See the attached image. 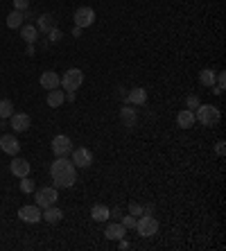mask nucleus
<instances>
[{
    "label": "nucleus",
    "instance_id": "nucleus-10",
    "mask_svg": "<svg viewBox=\"0 0 226 251\" xmlns=\"http://www.w3.org/2000/svg\"><path fill=\"white\" fill-rule=\"evenodd\" d=\"M0 150H2L5 154H9V156H16V154L21 152V143L16 140L14 134H5L2 138H0Z\"/></svg>",
    "mask_w": 226,
    "mask_h": 251
},
{
    "label": "nucleus",
    "instance_id": "nucleus-34",
    "mask_svg": "<svg viewBox=\"0 0 226 251\" xmlns=\"http://www.w3.org/2000/svg\"><path fill=\"white\" fill-rule=\"evenodd\" d=\"M143 215H154V206H143Z\"/></svg>",
    "mask_w": 226,
    "mask_h": 251
},
{
    "label": "nucleus",
    "instance_id": "nucleus-35",
    "mask_svg": "<svg viewBox=\"0 0 226 251\" xmlns=\"http://www.w3.org/2000/svg\"><path fill=\"white\" fill-rule=\"evenodd\" d=\"M25 54H29V57L34 54V43H27V50H25Z\"/></svg>",
    "mask_w": 226,
    "mask_h": 251
},
{
    "label": "nucleus",
    "instance_id": "nucleus-22",
    "mask_svg": "<svg viewBox=\"0 0 226 251\" xmlns=\"http://www.w3.org/2000/svg\"><path fill=\"white\" fill-rule=\"evenodd\" d=\"M21 36H23L25 43H34L36 39H39V29H36V25H21Z\"/></svg>",
    "mask_w": 226,
    "mask_h": 251
},
{
    "label": "nucleus",
    "instance_id": "nucleus-29",
    "mask_svg": "<svg viewBox=\"0 0 226 251\" xmlns=\"http://www.w3.org/2000/svg\"><path fill=\"white\" fill-rule=\"evenodd\" d=\"M186 104H188V109H190V111H195V109H197L201 102H199L197 95H188V98H186Z\"/></svg>",
    "mask_w": 226,
    "mask_h": 251
},
{
    "label": "nucleus",
    "instance_id": "nucleus-32",
    "mask_svg": "<svg viewBox=\"0 0 226 251\" xmlns=\"http://www.w3.org/2000/svg\"><path fill=\"white\" fill-rule=\"evenodd\" d=\"M215 150H217V154H220V156H224V140H220V143H217V147H215Z\"/></svg>",
    "mask_w": 226,
    "mask_h": 251
},
{
    "label": "nucleus",
    "instance_id": "nucleus-15",
    "mask_svg": "<svg viewBox=\"0 0 226 251\" xmlns=\"http://www.w3.org/2000/svg\"><path fill=\"white\" fill-rule=\"evenodd\" d=\"M120 120L125 127L131 129V127H136V123H138V113H136V109H133L131 104H127L120 109Z\"/></svg>",
    "mask_w": 226,
    "mask_h": 251
},
{
    "label": "nucleus",
    "instance_id": "nucleus-12",
    "mask_svg": "<svg viewBox=\"0 0 226 251\" xmlns=\"http://www.w3.org/2000/svg\"><path fill=\"white\" fill-rule=\"evenodd\" d=\"M9 170H12V175L14 176H18V179H23V176H29V163L25 161L23 156H14V161H12V165H9Z\"/></svg>",
    "mask_w": 226,
    "mask_h": 251
},
{
    "label": "nucleus",
    "instance_id": "nucleus-28",
    "mask_svg": "<svg viewBox=\"0 0 226 251\" xmlns=\"http://www.w3.org/2000/svg\"><path fill=\"white\" fill-rule=\"evenodd\" d=\"M129 213H131L133 217H140V215H143V204H138V201H131V204H129Z\"/></svg>",
    "mask_w": 226,
    "mask_h": 251
},
{
    "label": "nucleus",
    "instance_id": "nucleus-27",
    "mask_svg": "<svg viewBox=\"0 0 226 251\" xmlns=\"http://www.w3.org/2000/svg\"><path fill=\"white\" fill-rule=\"evenodd\" d=\"M136 220H138V217H133L131 213H129L127 217H122V226L127 228V231H129V228H136Z\"/></svg>",
    "mask_w": 226,
    "mask_h": 251
},
{
    "label": "nucleus",
    "instance_id": "nucleus-23",
    "mask_svg": "<svg viewBox=\"0 0 226 251\" xmlns=\"http://www.w3.org/2000/svg\"><path fill=\"white\" fill-rule=\"evenodd\" d=\"M23 21H25V14H23V12H16V9H14V12L7 16V27H9V29H21Z\"/></svg>",
    "mask_w": 226,
    "mask_h": 251
},
{
    "label": "nucleus",
    "instance_id": "nucleus-4",
    "mask_svg": "<svg viewBox=\"0 0 226 251\" xmlns=\"http://www.w3.org/2000/svg\"><path fill=\"white\" fill-rule=\"evenodd\" d=\"M136 231L143 238H151L158 231V220L154 215H140V220H136Z\"/></svg>",
    "mask_w": 226,
    "mask_h": 251
},
{
    "label": "nucleus",
    "instance_id": "nucleus-9",
    "mask_svg": "<svg viewBox=\"0 0 226 251\" xmlns=\"http://www.w3.org/2000/svg\"><path fill=\"white\" fill-rule=\"evenodd\" d=\"M41 213H43V210H41L36 204H29V206H21L18 217L27 224H36V222H41Z\"/></svg>",
    "mask_w": 226,
    "mask_h": 251
},
{
    "label": "nucleus",
    "instance_id": "nucleus-16",
    "mask_svg": "<svg viewBox=\"0 0 226 251\" xmlns=\"http://www.w3.org/2000/svg\"><path fill=\"white\" fill-rule=\"evenodd\" d=\"M61 217H64V210L57 208V206H48V208H43V213H41V220H46L48 224H59Z\"/></svg>",
    "mask_w": 226,
    "mask_h": 251
},
{
    "label": "nucleus",
    "instance_id": "nucleus-33",
    "mask_svg": "<svg viewBox=\"0 0 226 251\" xmlns=\"http://www.w3.org/2000/svg\"><path fill=\"white\" fill-rule=\"evenodd\" d=\"M118 247H120V251H127L131 245H129V242H127V240H125V238H120V245H118Z\"/></svg>",
    "mask_w": 226,
    "mask_h": 251
},
{
    "label": "nucleus",
    "instance_id": "nucleus-13",
    "mask_svg": "<svg viewBox=\"0 0 226 251\" xmlns=\"http://www.w3.org/2000/svg\"><path fill=\"white\" fill-rule=\"evenodd\" d=\"M127 104H131V106H143L147 102V91L143 86H138V88H131L127 93Z\"/></svg>",
    "mask_w": 226,
    "mask_h": 251
},
{
    "label": "nucleus",
    "instance_id": "nucleus-18",
    "mask_svg": "<svg viewBox=\"0 0 226 251\" xmlns=\"http://www.w3.org/2000/svg\"><path fill=\"white\" fill-rule=\"evenodd\" d=\"M48 106L50 109H59V106L66 102V93L64 91H59V88H52V91H48Z\"/></svg>",
    "mask_w": 226,
    "mask_h": 251
},
{
    "label": "nucleus",
    "instance_id": "nucleus-1",
    "mask_svg": "<svg viewBox=\"0 0 226 251\" xmlns=\"http://www.w3.org/2000/svg\"><path fill=\"white\" fill-rule=\"evenodd\" d=\"M50 176L54 181V188H70L77 181V168L66 156H57L50 165Z\"/></svg>",
    "mask_w": 226,
    "mask_h": 251
},
{
    "label": "nucleus",
    "instance_id": "nucleus-8",
    "mask_svg": "<svg viewBox=\"0 0 226 251\" xmlns=\"http://www.w3.org/2000/svg\"><path fill=\"white\" fill-rule=\"evenodd\" d=\"M50 147H52L54 156H68V152L73 150V140L68 138V136L59 134L52 138V143H50Z\"/></svg>",
    "mask_w": 226,
    "mask_h": 251
},
{
    "label": "nucleus",
    "instance_id": "nucleus-6",
    "mask_svg": "<svg viewBox=\"0 0 226 251\" xmlns=\"http://www.w3.org/2000/svg\"><path fill=\"white\" fill-rule=\"evenodd\" d=\"M70 161L75 163V168H91L93 165V152L88 147H77V150H73Z\"/></svg>",
    "mask_w": 226,
    "mask_h": 251
},
{
    "label": "nucleus",
    "instance_id": "nucleus-31",
    "mask_svg": "<svg viewBox=\"0 0 226 251\" xmlns=\"http://www.w3.org/2000/svg\"><path fill=\"white\" fill-rule=\"evenodd\" d=\"M14 9H16V12H25V9H29V0H14Z\"/></svg>",
    "mask_w": 226,
    "mask_h": 251
},
{
    "label": "nucleus",
    "instance_id": "nucleus-25",
    "mask_svg": "<svg viewBox=\"0 0 226 251\" xmlns=\"http://www.w3.org/2000/svg\"><path fill=\"white\" fill-rule=\"evenodd\" d=\"M14 113V102L12 100H0V120H7V118H12Z\"/></svg>",
    "mask_w": 226,
    "mask_h": 251
},
{
    "label": "nucleus",
    "instance_id": "nucleus-21",
    "mask_svg": "<svg viewBox=\"0 0 226 251\" xmlns=\"http://www.w3.org/2000/svg\"><path fill=\"white\" fill-rule=\"evenodd\" d=\"M52 27H57V18H54L52 14H41L36 29H39V32H46V34H48V32H50Z\"/></svg>",
    "mask_w": 226,
    "mask_h": 251
},
{
    "label": "nucleus",
    "instance_id": "nucleus-14",
    "mask_svg": "<svg viewBox=\"0 0 226 251\" xmlns=\"http://www.w3.org/2000/svg\"><path fill=\"white\" fill-rule=\"evenodd\" d=\"M41 86L46 88V91H52V88H59L61 84V77L54 73V70H46V73H41Z\"/></svg>",
    "mask_w": 226,
    "mask_h": 251
},
{
    "label": "nucleus",
    "instance_id": "nucleus-11",
    "mask_svg": "<svg viewBox=\"0 0 226 251\" xmlns=\"http://www.w3.org/2000/svg\"><path fill=\"white\" fill-rule=\"evenodd\" d=\"M9 123H12V127H14V134H23V131H27L29 129L32 120H29L27 113H12Z\"/></svg>",
    "mask_w": 226,
    "mask_h": 251
},
{
    "label": "nucleus",
    "instance_id": "nucleus-26",
    "mask_svg": "<svg viewBox=\"0 0 226 251\" xmlns=\"http://www.w3.org/2000/svg\"><path fill=\"white\" fill-rule=\"evenodd\" d=\"M21 190L29 195V193H32V190H34V181H32L29 176H23V179H21Z\"/></svg>",
    "mask_w": 226,
    "mask_h": 251
},
{
    "label": "nucleus",
    "instance_id": "nucleus-20",
    "mask_svg": "<svg viewBox=\"0 0 226 251\" xmlns=\"http://www.w3.org/2000/svg\"><path fill=\"white\" fill-rule=\"evenodd\" d=\"M91 217H93L95 222H106L111 217V208L104 204H95L93 208H91Z\"/></svg>",
    "mask_w": 226,
    "mask_h": 251
},
{
    "label": "nucleus",
    "instance_id": "nucleus-24",
    "mask_svg": "<svg viewBox=\"0 0 226 251\" xmlns=\"http://www.w3.org/2000/svg\"><path fill=\"white\" fill-rule=\"evenodd\" d=\"M215 79H217V73L210 68H203L201 73H199V82H201L203 86H215Z\"/></svg>",
    "mask_w": 226,
    "mask_h": 251
},
{
    "label": "nucleus",
    "instance_id": "nucleus-7",
    "mask_svg": "<svg viewBox=\"0 0 226 251\" xmlns=\"http://www.w3.org/2000/svg\"><path fill=\"white\" fill-rule=\"evenodd\" d=\"M73 18H75V27L86 29V27H91V25L95 23V12L91 9V7H79Z\"/></svg>",
    "mask_w": 226,
    "mask_h": 251
},
{
    "label": "nucleus",
    "instance_id": "nucleus-19",
    "mask_svg": "<svg viewBox=\"0 0 226 251\" xmlns=\"http://www.w3.org/2000/svg\"><path fill=\"white\" fill-rule=\"evenodd\" d=\"M104 235L109 240H120V238H125V235H127V228L122 226V222H111L109 226H106Z\"/></svg>",
    "mask_w": 226,
    "mask_h": 251
},
{
    "label": "nucleus",
    "instance_id": "nucleus-3",
    "mask_svg": "<svg viewBox=\"0 0 226 251\" xmlns=\"http://www.w3.org/2000/svg\"><path fill=\"white\" fill-rule=\"evenodd\" d=\"M81 84H84V73L79 68H70L61 75V84L59 86H64V91H77Z\"/></svg>",
    "mask_w": 226,
    "mask_h": 251
},
{
    "label": "nucleus",
    "instance_id": "nucleus-30",
    "mask_svg": "<svg viewBox=\"0 0 226 251\" xmlns=\"http://www.w3.org/2000/svg\"><path fill=\"white\" fill-rule=\"evenodd\" d=\"M48 36H50V41H52V43H57V41H61V36H64V34H61V29H59V27H52L50 32H48Z\"/></svg>",
    "mask_w": 226,
    "mask_h": 251
},
{
    "label": "nucleus",
    "instance_id": "nucleus-36",
    "mask_svg": "<svg viewBox=\"0 0 226 251\" xmlns=\"http://www.w3.org/2000/svg\"><path fill=\"white\" fill-rule=\"evenodd\" d=\"M73 36H81V27H73Z\"/></svg>",
    "mask_w": 226,
    "mask_h": 251
},
{
    "label": "nucleus",
    "instance_id": "nucleus-17",
    "mask_svg": "<svg viewBox=\"0 0 226 251\" xmlns=\"http://www.w3.org/2000/svg\"><path fill=\"white\" fill-rule=\"evenodd\" d=\"M195 123H197V118H195V111H190V109H183V111L176 113V125H179L181 129L195 127Z\"/></svg>",
    "mask_w": 226,
    "mask_h": 251
},
{
    "label": "nucleus",
    "instance_id": "nucleus-2",
    "mask_svg": "<svg viewBox=\"0 0 226 251\" xmlns=\"http://www.w3.org/2000/svg\"><path fill=\"white\" fill-rule=\"evenodd\" d=\"M195 118H197V123L203 125V127H215V125L220 123L222 113H220V109L213 104H199Z\"/></svg>",
    "mask_w": 226,
    "mask_h": 251
},
{
    "label": "nucleus",
    "instance_id": "nucleus-5",
    "mask_svg": "<svg viewBox=\"0 0 226 251\" xmlns=\"http://www.w3.org/2000/svg\"><path fill=\"white\" fill-rule=\"evenodd\" d=\"M34 199H36V206H39V208H48V206L57 204L59 193H57V188L46 186V188H39V190H36Z\"/></svg>",
    "mask_w": 226,
    "mask_h": 251
}]
</instances>
